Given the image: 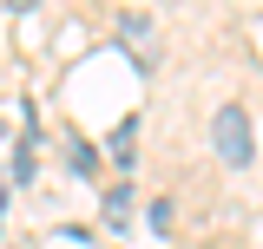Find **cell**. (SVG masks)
<instances>
[{"label": "cell", "instance_id": "6da1fadb", "mask_svg": "<svg viewBox=\"0 0 263 249\" xmlns=\"http://www.w3.org/2000/svg\"><path fill=\"white\" fill-rule=\"evenodd\" d=\"M211 138H217V157H224V164L250 171V157H257V131H250V112H243V105H224V112L211 118Z\"/></svg>", "mask_w": 263, "mask_h": 249}, {"label": "cell", "instance_id": "7a4b0ae2", "mask_svg": "<svg viewBox=\"0 0 263 249\" xmlns=\"http://www.w3.org/2000/svg\"><path fill=\"white\" fill-rule=\"evenodd\" d=\"M105 223H132V190H105Z\"/></svg>", "mask_w": 263, "mask_h": 249}, {"label": "cell", "instance_id": "3957f363", "mask_svg": "<svg viewBox=\"0 0 263 249\" xmlns=\"http://www.w3.org/2000/svg\"><path fill=\"white\" fill-rule=\"evenodd\" d=\"M72 171H79V177H86V171H99V151L86 144V138H72Z\"/></svg>", "mask_w": 263, "mask_h": 249}]
</instances>
